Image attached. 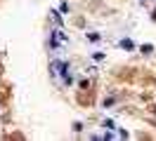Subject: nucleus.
Listing matches in <instances>:
<instances>
[{"mask_svg": "<svg viewBox=\"0 0 156 141\" xmlns=\"http://www.w3.org/2000/svg\"><path fill=\"white\" fill-rule=\"evenodd\" d=\"M121 47H126V49H133V42H130V40H121Z\"/></svg>", "mask_w": 156, "mask_h": 141, "instance_id": "f257e3e1", "label": "nucleus"}]
</instances>
